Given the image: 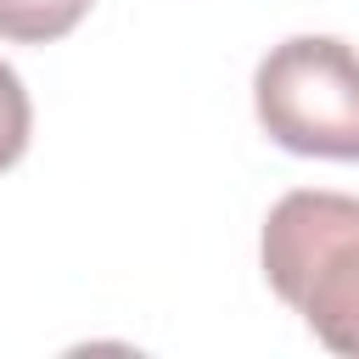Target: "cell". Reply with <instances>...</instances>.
I'll list each match as a JSON object with an SVG mask.
<instances>
[{
  "instance_id": "cell-3",
  "label": "cell",
  "mask_w": 359,
  "mask_h": 359,
  "mask_svg": "<svg viewBox=\"0 0 359 359\" xmlns=\"http://www.w3.org/2000/svg\"><path fill=\"white\" fill-rule=\"evenodd\" d=\"M95 0H0V39L11 45H50L84 22Z\"/></svg>"
},
{
  "instance_id": "cell-1",
  "label": "cell",
  "mask_w": 359,
  "mask_h": 359,
  "mask_svg": "<svg viewBox=\"0 0 359 359\" xmlns=\"http://www.w3.org/2000/svg\"><path fill=\"white\" fill-rule=\"evenodd\" d=\"M264 280L303 325L359 359V196L348 191H286L258 236Z\"/></svg>"
},
{
  "instance_id": "cell-2",
  "label": "cell",
  "mask_w": 359,
  "mask_h": 359,
  "mask_svg": "<svg viewBox=\"0 0 359 359\" xmlns=\"http://www.w3.org/2000/svg\"><path fill=\"white\" fill-rule=\"evenodd\" d=\"M264 135L297 157L359 163V50L337 34H292L252 73Z\"/></svg>"
},
{
  "instance_id": "cell-4",
  "label": "cell",
  "mask_w": 359,
  "mask_h": 359,
  "mask_svg": "<svg viewBox=\"0 0 359 359\" xmlns=\"http://www.w3.org/2000/svg\"><path fill=\"white\" fill-rule=\"evenodd\" d=\"M28 135H34V107H28V90L17 79V67L0 62V174L28 151Z\"/></svg>"
}]
</instances>
